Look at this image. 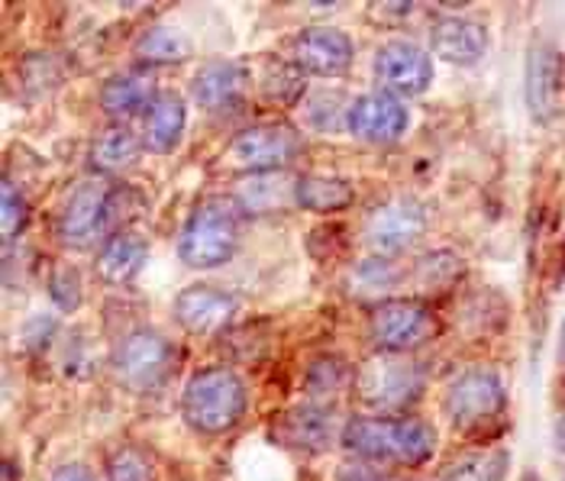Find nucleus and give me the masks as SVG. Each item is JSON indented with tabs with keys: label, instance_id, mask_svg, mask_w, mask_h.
Wrapping results in <instances>:
<instances>
[{
	"label": "nucleus",
	"instance_id": "nucleus-1",
	"mask_svg": "<svg viewBox=\"0 0 565 481\" xmlns=\"http://www.w3.org/2000/svg\"><path fill=\"white\" fill-rule=\"evenodd\" d=\"M343 449L362 462L420 469L436 456V430L407 414H369L352 417L343 427Z\"/></svg>",
	"mask_w": 565,
	"mask_h": 481
},
{
	"label": "nucleus",
	"instance_id": "nucleus-2",
	"mask_svg": "<svg viewBox=\"0 0 565 481\" xmlns=\"http://www.w3.org/2000/svg\"><path fill=\"white\" fill-rule=\"evenodd\" d=\"M246 211L239 207L236 197H207L201 201L181 229L178 239V256L191 268H217L233 259L239 246V229H243Z\"/></svg>",
	"mask_w": 565,
	"mask_h": 481
},
{
	"label": "nucleus",
	"instance_id": "nucleus-3",
	"mask_svg": "<svg viewBox=\"0 0 565 481\" xmlns=\"http://www.w3.org/2000/svg\"><path fill=\"white\" fill-rule=\"evenodd\" d=\"M355 394L375 414H404L420 400L427 372L407 352H375L355 372Z\"/></svg>",
	"mask_w": 565,
	"mask_h": 481
},
{
	"label": "nucleus",
	"instance_id": "nucleus-4",
	"mask_svg": "<svg viewBox=\"0 0 565 481\" xmlns=\"http://www.w3.org/2000/svg\"><path fill=\"white\" fill-rule=\"evenodd\" d=\"M181 414L191 430L204 437L230 434L246 414V385L230 368L198 372L181 394Z\"/></svg>",
	"mask_w": 565,
	"mask_h": 481
},
{
	"label": "nucleus",
	"instance_id": "nucleus-5",
	"mask_svg": "<svg viewBox=\"0 0 565 481\" xmlns=\"http://www.w3.org/2000/svg\"><path fill=\"white\" fill-rule=\"evenodd\" d=\"M443 407H446V417L449 424L459 430V434H484L491 427H498L504 420V410H508V392H504V382L498 378L494 368H466L459 372L443 397Z\"/></svg>",
	"mask_w": 565,
	"mask_h": 481
},
{
	"label": "nucleus",
	"instance_id": "nucleus-6",
	"mask_svg": "<svg viewBox=\"0 0 565 481\" xmlns=\"http://www.w3.org/2000/svg\"><path fill=\"white\" fill-rule=\"evenodd\" d=\"M174 346L156 330H132L110 355L114 378L132 394H152L169 385L174 372Z\"/></svg>",
	"mask_w": 565,
	"mask_h": 481
},
{
	"label": "nucleus",
	"instance_id": "nucleus-7",
	"mask_svg": "<svg viewBox=\"0 0 565 481\" xmlns=\"http://www.w3.org/2000/svg\"><path fill=\"white\" fill-rule=\"evenodd\" d=\"M298 152H301V132L291 124H259L230 139L226 162L243 175H268L291 165Z\"/></svg>",
	"mask_w": 565,
	"mask_h": 481
},
{
	"label": "nucleus",
	"instance_id": "nucleus-8",
	"mask_svg": "<svg viewBox=\"0 0 565 481\" xmlns=\"http://www.w3.org/2000/svg\"><path fill=\"white\" fill-rule=\"evenodd\" d=\"M439 330L434 310L420 301H382L372 310V340L382 352H414Z\"/></svg>",
	"mask_w": 565,
	"mask_h": 481
},
{
	"label": "nucleus",
	"instance_id": "nucleus-9",
	"mask_svg": "<svg viewBox=\"0 0 565 481\" xmlns=\"http://www.w3.org/2000/svg\"><path fill=\"white\" fill-rule=\"evenodd\" d=\"M526 107L536 124H553L563 110L565 55L553 43H533L526 52Z\"/></svg>",
	"mask_w": 565,
	"mask_h": 481
},
{
	"label": "nucleus",
	"instance_id": "nucleus-10",
	"mask_svg": "<svg viewBox=\"0 0 565 481\" xmlns=\"http://www.w3.org/2000/svg\"><path fill=\"white\" fill-rule=\"evenodd\" d=\"M375 78L392 97H417L434 82V58L417 43H388L375 55Z\"/></svg>",
	"mask_w": 565,
	"mask_h": 481
},
{
	"label": "nucleus",
	"instance_id": "nucleus-11",
	"mask_svg": "<svg viewBox=\"0 0 565 481\" xmlns=\"http://www.w3.org/2000/svg\"><path fill=\"white\" fill-rule=\"evenodd\" d=\"M107 194L110 188L104 181H82L65 197L58 236L72 249H87L107 233Z\"/></svg>",
	"mask_w": 565,
	"mask_h": 481
},
{
	"label": "nucleus",
	"instance_id": "nucleus-12",
	"mask_svg": "<svg viewBox=\"0 0 565 481\" xmlns=\"http://www.w3.org/2000/svg\"><path fill=\"white\" fill-rule=\"evenodd\" d=\"M424 229H427L424 207L417 201H411V197H401V201L379 207L369 217L365 239L379 256H397V253L411 249L424 236Z\"/></svg>",
	"mask_w": 565,
	"mask_h": 481
},
{
	"label": "nucleus",
	"instance_id": "nucleus-13",
	"mask_svg": "<svg viewBox=\"0 0 565 481\" xmlns=\"http://www.w3.org/2000/svg\"><path fill=\"white\" fill-rule=\"evenodd\" d=\"M295 62L313 78H343L352 68V40L337 26H307L295 40Z\"/></svg>",
	"mask_w": 565,
	"mask_h": 481
},
{
	"label": "nucleus",
	"instance_id": "nucleus-14",
	"mask_svg": "<svg viewBox=\"0 0 565 481\" xmlns=\"http://www.w3.org/2000/svg\"><path fill=\"white\" fill-rule=\"evenodd\" d=\"M407 124V107L385 90L362 94L347 107V130L362 142H394L404 136Z\"/></svg>",
	"mask_w": 565,
	"mask_h": 481
},
{
	"label": "nucleus",
	"instance_id": "nucleus-15",
	"mask_svg": "<svg viewBox=\"0 0 565 481\" xmlns=\"http://www.w3.org/2000/svg\"><path fill=\"white\" fill-rule=\"evenodd\" d=\"M275 439L285 449L307 452V456H320L333 446L337 437V420L333 410L320 407V404H298L291 410H281L271 424Z\"/></svg>",
	"mask_w": 565,
	"mask_h": 481
},
{
	"label": "nucleus",
	"instance_id": "nucleus-16",
	"mask_svg": "<svg viewBox=\"0 0 565 481\" xmlns=\"http://www.w3.org/2000/svg\"><path fill=\"white\" fill-rule=\"evenodd\" d=\"M233 317H236V298L214 285H191L174 298V320L194 336L220 333L223 327H230Z\"/></svg>",
	"mask_w": 565,
	"mask_h": 481
},
{
	"label": "nucleus",
	"instance_id": "nucleus-17",
	"mask_svg": "<svg viewBox=\"0 0 565 481\" xmlns=\"http://www.w3.org/2000/svg\"><path fill=\"white\" fill-rule=\"evenodd\" d=\"M430 45L449 65H476L488 52V30L469 17H439L430 30Z\"/></svg>",
	"mask_w": 565,
	"mask_h": 481
},
{
	"label": "nucleus",
	"instance_id": "nucleus-18",
	"mask_svg": "<svg viewBox=\"0 0 565 481\" xmlns=\"http://www.w3.org/2000/svg\"><path fill=\"white\" fill-rule=\"evenodd\" d=\"M249 90V72L239 62H214L201 68L191 82V94L204 110H230L236 107Z\"/></svg>",
	"mask_w": 565,
	"mask_h": 481
},
{
	"label": "nucleus",
	"instance_id": "nucleus-19",
	"mask_svg": "<svg viewBox=\"0 0 565 481\" xmlns=\"http://www.w3.org/2000/svg\"><path fill=\"white\" fill-rule=\"evenodd\" d=\"M156 97H159V94H156V72H149V68H132V72L114 75V78L100 88V107H104L110 117L124 120V117H136V114L149 110Z\"/></svg>",
	"mask_w": 565,
	"mask_h": 481
},
{
	"label": "nucleus",
	"instance_id": "nucleus-20",
	"mask_svg": "<svg viewBox=\"0 0 565 481\" xmlns=\"http://www.w3.org/2000/svg\"><path fill=\"white\" fill-rule=\"evenodd\" d=\"M184 124H188L184 97L174 90H159V97L146 110V149H152L159 156L174 152L184 136Z\"/></svg>",
	"mask_w": 565,
	"mask_h": 481
},
{
	"label": "nucleus",
	"instance_id": "nucleus-21",
	"mask_svg": "<svg viewBox=\"0 0 565 481\" xmlns=\"http://www.w3.org/2000/svg\"><path fill=\"white\" fill-rule=\"evenodd\" d=\"M146 239L132 229H120L114 236L104 239L100 256H97V275L107 285H127L139 275V268L146 263Z\"/></svg>",
	"mask_w": 565,
	"mask_h": 481
},
{
	"label": "nucleus",
	"instance_id": "nucleus-22",
	"mask_svg": "<svg viewBox=\"0 0 565 481\" xmlns=\"http://www.w3.org/2000/svg\"><path fill=\"white\" fill-rule=\"evenodd\" d=\"M139 156H142V146L136 139V132L127 127H110L90 146V169L97 175H120V172H130L139 162Z\"/></svg>",
	"mask_w": 565,
	"mask_h": 481
},
{
	"label": "nucleus",
	"instance_id": "nucleus-23",
	"mask_svg": "<svg viewBox=\"0 0 565 481\" xmlns=\"http://www.w3.org/2000/svg\"><path fill=\"white\" fill-rule=\"evenodd\" d=\"M355 191L343 178L305 175L295 181V204L310 214H337L352 204Z\"/></svg>",
	"mask_w": 565,
	"mask_h": 481
},
{
	"label": "nucleus",
	"instance_id": "nucleus-24",
	"mask_svg": "<svg viewBox=\"0 0 565 481\" xmlns=\"http://www.w3.org/2000/svg\"><path fill=\"white\" fill-rule=\"evenodd\" d=\"M295 181L298 178H285L281 172H268V175H253L249 181L239 184V207L246 214H265V211H278L285 201L295 204Z\"/></svg>",
	"mask_w": 565,
	"mask_h": 481
},
{
	"label": "nucleus",
	"instance_id": "nucleus-25",
	"mask_svg": "<svg viewBox=\"0 0 565 481\" xmlns=\"http://www.w3.org/2000/svg\"><path fill=\"white\" fill-rule=\"evenodd\" d=\"M508 479V452L504 449H476L452 459L436 481H504Z\"/></svg>",
	"mask_w": 565,
	"mask_h": 481
},
{
	"label": "nucleus",
	"instance_id": "nucleus-26",
	"mask_svg": "<svg viewBox=\"0 0 565 481\" xmlns=\"http://www.w3.org/2000/svg\"><path fill=\"white\" fill-rule=\"evenodd\" d=\"M307 75L301 68L281 62V58H265V68L259 75L262 97L275 107H291L305 97Z\"/></svg>",
	"mask_w": 565,
	"mask_h": 481
},
{
	"label": "nucleus",
	"instance_id": "nucleus-27",
	"mask_svg": "<svg viewBox=\"0 0 565 481\" xmlns=\"http://www.w3.org/2000/svg\"><path fill=\"white\" fill-rule=\"evenodd\" d=\"M136 55L149 65H174L191 55V40L174 26H152L136 43Z\"/></svg>",
	"mask_w": 565,
	"mask_h": 481
},
{
	"label": "nucleus",
	"instance_id": "nucleus-28",
	"mask_svg": "<svg viewBox=\"0 0 565 481\" xmlns=\"http://www.w3.org/2000/svg\"><path fill=\"white\" fill-rule=\"evenodd\" d=\"M107 481H156V462L149 459V452L124 446L107 462Z\"/></svg>",
	"mask_w": 565,
	"mask_h": 481
},
{
	"label": "nucleus",
	"instance_id": "nucleus-29",
	"mask_svg": "<svg viewBox=\"0 0 565 481\" xmlns=\"http://www.w3.org/2000/svg\"><path fill=\"white\" fill-rule=\"evenodd\" d=\"M82 275H78V268H72V265H55L52 268V275H49V298H52V304L58 307V310H65V313H72V310H78L82 307Z\"/></svg>",
	"mask_w": 565,
	"mask_h": 481
},
{
	"label": "nucleus",
	"instance_id": "nucleus-30",
	"mask_svg": "<svg viewBox=\"0 0 565 481\" xmlns=\"http://www.w3.org/2000/svg\"><path fill=\"white\" fill-rule=\"evenodd\" d=\"M0 220H3V243H10L30 220V207L23 201V194L17 191V184L10 178H3V197H0Z\"/></svg>",
	"mask_w": 565,
	"mask_h": 481
},
{
	"label": "nucleus",
	"instance_id": "nucleus-31",
	"mask_svg": "<svg viewBox=\"0 0 565 481\" xmlns=\"http://www.w3.org/2000/svg\"><path fill=\"white\" fill-rule=\"evenodd\" d=\"M397 265L388 256H375V259H365V263L355 268V285L362 291H385L397 281Z\"/></svg>",
	"mask_w": 565,
	"mask_h": 481
},
{
	"label": "nucleus",
	"instance_id": "nucleus-32",
	"mask_svg": "<svg viewBox=\"0 0 565 481\" xmlns=\"http://www.w3.org/2000/svg\"><path fill=\"white\" fill-rule=\"evenodd\" d=\"M349 382V372L343 362H337V359H323V362H317L313 368H310V378H307V385H310V392L317 394H337L343 385Z\"/></svg>",
	"mask_w": 565,
	"mask_h": 481
},
{
	"label": "nucleus",
	"instance_id": "nucleus-33",
	"mask_svg": "<svg viewBox=\"0 0 565 481\" xmlns=\"http://www.w3.org/2000/svg\"><path fill=\"white\" fill-rule=\"evenodd\" d=\"M337 481H404L392 475V472H385L382 466H375V462H347L340 472H337Z\"/></svg>",
	"mask_w": 565,
	"mask_h": 481
},
{
	"label": "nucleus",
	"instance_id": "nucleus-34",
	"mask_svg": "<svg viewBox=\"0 0 565 481\" xmlns=\"http://www.w3.org/2000/svg\"><path fill=\"white\" fill-rule=\"evenodd\" d=\"M49 481H97V475L87 466H82V462H68V466H58L49 475Z\"/></svg>",
	"mask_w": 565,
	"mask_h": 481
},
{
	"label": "nucleus",
	"instance_id": "nucleus-35",
	"mask_svg": "<svg viewBox=\"0 0 565 481\" xmlns=\"http://www.w3.org/2000/svg\"><path fill=\"white\" fill-rule=\"evenodd\" d=\"M556 446L565 452V414L559 417V424H556Z\"/></svg>",
	"mask_w": 565,
	"mask_h": 481
},
{
	"label": "nucleus",
	"instance_id": "nucleus-36",
	"mask_svg": "<svg viewBox=\"0 0 565 481\" xmlns=\"http://www.w3.org/2000/svg\"><path fill=\"white\" fill-rule=\"evenodd\" d=\"M559 350H563V362H565V323H563V340H559Z\"/></svg>",
	"mask_w": 565,
	"mask_h": 481
}]
</instances>
